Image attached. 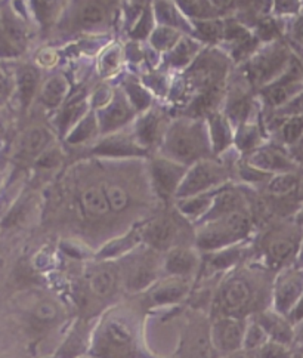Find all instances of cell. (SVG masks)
<instances>
[{
	"mask_svg": "<svg viewBox=\"0 0 303 358\" xmlns=\"http://www.w3.org/2000/svg\"><path fill=\"white\" fill-rule=\"evenodd\" d=\"M80 209L83 215L91 220L104 218V216L110 215L112 210L107 200L104 187L92 185L84 188L80 194Z\"/></svg>",
	"mask_w": 303,
	"mask_h": 358,
	"instance_id": "4dcf8cb0",
	"label": "cell"
},
{
	"mask_svg": "<svg viewBox=\"0 0 303 358\" xmlns=\"http://www.w3.org/2000/svg\"><path fill=\"white\" fill-rule=\"evenodd\" d=\"M271 9L279 17H296L302 12L303 0H269Z\"/></svg>",
	"mask_w": 303,
	"mask_h": 358,
	"instance_id": "c3c4849f",
	"label": "cell"
},
{
	"mask_svg": "<svg viewBox=\"0 0 303 358\" xmlns=\"http://www.w3.org/2000/svg\"><path fill=\"white\" fill-rule=\"evenodd\" d=\"M295 21L292 24V29H290V34H292V39L299 46H303V14L300 12L299 15L293 17Z\"/></svg>",
	"mask_w": 303,
	"mask_h": 358,
	"instance_id": "816d5d0a",
	"label": "cell"
},
{
	"mask_svg": "<svg viewBox=\"0 0 303 358\" xmlns=\"http://www.w3.org/2000/svg\"><path fill=\"white\" fill-rule=\"evenodd\" d=\"M226 73L225 55L216 52H203L198 55L186 71V87L197 95L213 91H223Z\"/></svg>",
	"mask_w": 303,
	"mask_h": 358,
	"instance_id": "30bf717a",
	"label": "cell"
},
{
	"mask_svg": "<svg viewBox=\"0 0 303 358\" xmlns=\"http://www.w3.org/2000/svg\"><path fill=\"white\" fill-rule=\"evenodd\" d=\"M5 89H6V79L5 76L0 73V96H2V94L5 92Z\"/></svg>",
	"mask_w": 303,
	"mask_h": 358,
	"instance_id": "6f0895ef",
	"label": "cell"
},
{
	"mask_svg": "<svg viewBox=\"0 0 303 358\" xmlns=\"http://www.w3.org/2000/svg\"><path fill=\"white\" fill-rule=\"evenodd\" d=\"M259 358H297L299 351L295 345H287L275 341H268L263 347L256 352Z\"/></svg>",
	"mask_w": 303,
	"mask_h": 358,
	"instance_id": "bcb514c9",
	"label": "cell"
},
{
	"mask_svg": "<svg viewBox=\"0 0 303 358\" xmlns=\"http://www.w3.org/2000/svg\"><path fill=\"white\" fill-rule=\"evenodd\" d=\"M194 280L173 275H163L144 295L149 310H161L178 306L191 296Z\"/></svg>",
	"mask_w": 303,
	"mask_h": 358,
	"instance_id": "7c38bea8",
	"label": "cell"
},
{
	"mask_svg": "<svg viewBox=\"0 0 303 358\" xmlns=\"http://www.w3.org/2000/svg\"><path fill=\"white\" fill-rule=\"evenodd\" d=\"M135 108L126 94H116L105 106L99 107L96 119L99 123L101 134H114L124 124H128L133 117Z\"/></svg>",
	"mask_w": 303,
	"mask_h": 358,
	"instance_id": "44dd1931",
	"label": "cell"
},
{
	"mask_svg": "<svg viewBox=\"0 0 303 358\" xmlns=\"http://www.w3.org/2000/svg\"><path fill=\"white\" fill-rule=\"evenodd\" d=\"M39 85V73L33 67H22L17 74V89L24 107H29Z\"/></svg>",
	"mask_w": 303,
	"mask_h": 358,
	"instance_id": "f35d334b",
	"label": "cell"
},
{
	"mask_svg": "<svg viewBox=\"0 0 303 358\" xmlns=\"http://www.w3.org/2000/svg\"><path fill=\"white\" fill-rule=\"evenodd\" d=\"M228 179L230 171L226 169V166L222 162L214 160L213 157L200 160L188 166V171L178 189V194H176V199L218 191L223 188Z\"/></svg>",
	"mask_w": 303,
	"mask_h": 358,
	"instance_id": "9c48e42d",
	"label": "cell"
},
{
	"mask_svg": "<svg viewBox=\"0 0 303 358\" xmlns=\"http://www.w3.org/2000/svg\"><path fill=\"white\" fill-rule=\"evenodd\" d=\"M31 314L39 323L47 324V323L57 322L61 315V311H59V306L54 301L37 299V302L33 303Z\"/></svg>",
	"mask_w": 303,
	"mask_h": 358,
	"instance_id": "f6af8a7d",
	"label": "cell"
},
{
	"mask_svg": "<svg viewBox=\"0 0 303 358\" xmlns=\"http://www.w3.org/2000/svg\"><path fill=\"white\" fill-rule=\"evenodd\" d=\"M175 358H221L210 336V317L201 310L189 311L182 320Z\"/></svg>",
	"mask_w": 303,
	"mask_h": 358,
	"instance_id": "8992f818",
	"label": "cell"
},
{
	"mask_svg": "<svg viewBox=\"0 0 303 358\" xmlns=\"http://www.w3.org/2000/svg\"><path fill=\"white\" fill-rule=\"evenodd\" d=\"M295 348L303 355V320L295 326Z\"/></svg>",
	"mask_w": 303,
	"mask_h": 358,
	"instance_id": "db71d44e",
	"label": "cell"
},
{
	"mask_svg": "<svg viewBox=\"0 0 303 358\" xmlns=\"http://www.w3.org/2000/svg\"><path fill=\"white\" fill-rule=\"evenodd\" d=\"M126 96L131 101V104L133 106V108H141L144 110L145 107H148V102H149V95L142 91L140 85H135V83H129L126 86Z\"/></svg>",
	"mask_w": 303,
	"mask_h": 358,
	"instance_id": "f907efd6",
	"label": "cell"
},
{
	"mask_svg": "<svg viewBox=\"0 0 303 358\" xmlns=\"http://www.w3.org/2000/svg\"><path fill=\"white\" fill-rule=\"evenodd\" d=\"M221 358H259L256 352L253 351H247V350H238L235 352H231V354H226V355H222Z\"/></svg>",
	"mask_w": 303,
	"mask_h": 358,
	"instance_id": "11a10c76",
	"label": "cell"
},
{
	"mask_svg": "<svg viewBox=\"0 0 303 358\" xmlns=\"http://www.w3.org/2000/svg\"><path fill=\"white\" fill-rule=\"evenodd\" d=\"M303 92V70L290 64V67L269 85L262 87V99L269 108L280 110Z\"/></svg>",
	"mask_w": 303,
	"mask_h": 358,
	"instance_id": "9a60e30c",
	"label": "cell"
},
{
	"mask_svg": "<svg viewBox=\"0 0 303 358\" xmlns=\"http://www.w3.org/2000/svg\"><path fill=\"white\" fill-rule=\"evenodd\" d=\"M259 286L251 270H231L223 278L214 293V305L218 314L249 318L258 313Z\"/></svg>",
	"mask_w": 303,
	"mask_h": 358,
	"instance_id": "3957f363",
	"label": "cell"
},
{
	"mask_svg": "<svg viewBox=\"0 0 303 358\" xmlns=\"http://www.w3.org/2000/svg\"><path fill=\"white\" fill-rule=\"evenodd\" d=\"M83 358H95V357H91V355H84Z\"/></svg>",
	"mask_w": 303,
	"mask_h": 358,
	"instance_id": "680465c9",
	"label": "cell"
},
{
	"mask_svg": "<svg viewBox=\"0 0 303 358\" xmlns=\"http://www.w3.org/2000/svg\"><path fill=\"white\" fill-rule=\"evenodd\" d=\"M300 187V176L296 172L271 175L267 181V191L272 197H287L295 194Z\"/></svg>",
	"mask_w": 303,
	"mask_h": 358,
	"instance_id": "d6a6232c",
	"label": "cell"
},
{
	"mask_svg": "<svg viewBox=\"0 0 303 358\" xmlns=\"http://www.w3.org/2000/svg\"><path fill=\"white\" fill-rule=\"evenodd\" d=\"M251 233L250 216L242 210L219 216L197 225L194 240L201 253H209L246 243Z\"/></svg>",
	"mask_w": 303,
	"mask_h": 358,
	"instance_id": "277c9868",
	"label": "cell"
},
{
	"mask_svg": "<svg viewBox=\"0 0 303 358\" xmlns=\"http://www.w3.org/2000/svg\"><path fill=\"white\" fill-rule=\"evenodd\" d=\"M52 134L45 127H31L21 136L18 156L24 160H37L46 150L52 147Z\"/></svg>",
	"mask_w": 303,
	"mask_h": 358,
	"instance_id": "83f0119b",
	"label": "cell"
},
{
	"mask_svg": "<svg viewBox=\"0 0 303 358\" xmlns=\"http://www.w3.org/2000/svg\"><path fill=\"white\" fill-rule=\"evenodd\" d=\"M149 171L156 194L163 200H170L176 199L188 171V166L160 155L151 162Z\"/></svg>",
	"mask_w": 303,
	"mask_h": 358,
	"instance_id": "5bb4252c",
	"label": "cell"
},
{
	"mask_svg": "<svg viewBox=\"0 0 303 358\" xmlns=\"http://www.w3.org/2000/svg\"><path fill=\"white\" fill-rule=\"evenodd\" d=\"M253 317L267 331L269 341L295 345V324L290 322L287 315L274 310L272 306H268Z\"/></svg>",
	"mask_w": 303,
	"mask_h": 358,
	"instance_id": "603a6c76",
	"label": "cell"
},
{
	"mask_svg": "<svg viewBox=\"0 0 303 358\" xmlns=\"http://www.w3.org/2000/svg\"><path fill=\"white\" fill-rule=\"evenodd\" d=\"M234 145L243 152L255 151L258 147L262 145L260 143V129L255 123L246 122L244 124L238 126L234 136Z\"/></svg>",
	"mask_w": 303,
	"mask_h": 358,
	"instance_id": "ab89813d",
	"label": "cell"
},
{
	"mask_svg": "<svg viewBox=\"0 0 303 358\" xmlns=\"http://www.w3.org/2000/svg\"><path fill=\"white\" fill-rule=\"evenodd\" d=\"M198 43L191 39H182L169 50V61L173 67H189L198 57Z\"/></svg>",
	"mask_w": 303,
	"mask_h": 358,
	"instance_id": "60d3db41",
	"label": "cell"
},
{
	"mask_svg": "<svg viewBox=\"0 0 303 358\" xmlns=\"http://www.w3.org/2000/svg\"><path fill=\"white\" fill-rule=\"evenodd\" d=\"M303 295V268L293 264L275 273L271 289V306L288 317Z\"/></svg>",
	"mask_w": 303,
	"mask_h": 358,
	"instance_id": "8fae6325",
	"label": "cell"
},
{
	"mask_svg": "<svg viewBox=\"0 0 303 358\" xmlns=\"http://www.w3.org/2000/svg\"><path fill=\"white\" fill-rule=\"evenodd\" d=\"M182 33L178 30H173L170 27H164V25H158L156 30L151 31L149 34V42L151 46L156 48L157 50H161V52H169L170 49H173L181 39H182Z\"/></svg>",
	"mask_w": 303,
	"mask_h": 358,
	"instance_id": "ee69618b",
	"label": "cell"
},
{
	"mask_svg": "<svg viewBox=\"0 0 303 358\" xmlns=\"http://www.w3.org/2000/svg\"><path fill=\"white\" fill-rule=\"evenodd\" d=\"M247 318L216 314L210 318V336L219 357L243 350Z\"/></svg>",
	"mask_w": 303,
	"mask_h": 358,
	"instance_id": "4fadbf2b",
	"label": "cell"
},
{
	"mask_svg": "<svg viewBox=\"0 0 303 358\" xmlns=\"http://www.w3.org/2000/svg\"><path fill=\"white\" fill-rule=\"evenodd\" d=\"M120 66V50L117 46L108 48L101 57V71L104 74H114Z\"/></svg>",
	"mask_w": 303,
	"mask_h": 358,
	"instance_id": "681fc988",
	"label": "cell"
},
{
	"mask_svg": "<svg viewBox=\"0 0 303 358\" xmlns=\"http://www.w3.org/2000/svg\"><path fill=\"white\" fill-rule=\"evenodd\" d=\"M201 266H203V253L197 248L181 245L163 253V275L194 280L201 273Z\"/></svg>",
	"mask_w": 303,
	"mask_h": 358,
	"instance_id": "e0dca14e",
	"label": "cell"
},
{
	"mask_svg": "<svg viewBox=\"0 0 303 358\" xmlns=\"http://www.w3.org/2000/svg\"><path fill=\"white\" fill-rule=\"evenodd\" d=\"M243 257V243L226 249L214 250L205 253L203 266L201 271H206L210 277L212 274H226L239 264V259Z\"/></svg>",
	"mask_w": 303,
	"mask_h": 358,
	"instance_id": "d4e9b609",
	"label": "cell"
},
{
	"mask_svg": "<svg viewBox=\"0 0 303 358\" xmlns=\"http://www.w3.org/2000/svg\"><path fill=\"white\" fill-rule=\"evenodd\" d=\"M68 80L62 74H55L47 79L40 91V101L46 108H58L62 106L68 95Z\"/></svg>",
	"mask_w": 303,
	"mask_h": 358,
	"instance_id": "1f68e13d",
	"label": "cell"
},
{
	"mask_svg": "<svg viewBox=\"0 0 303 358\" xmlns=\"http://www.w3.org/2000/svg\"><path fill=\"white\" fill-rule=\"evenodd\" d=\"M160 155L185 166L213 157L207 122L182 117L170 123L160 144Z\"/></svg>",
	"mask_w": 303,
	"mask_h": 358,
	"instance_id": "7a4b0ae2",
	"label": "cell"
},
{
	"mask_svg": "<svg viewBox=\"0 0 303 358\" xmlns=\"http://www.w3.org/2000/svg\"><path fill=\"white\" fill-rule=\"evenodd\" d=\"M247 164L267 175L296 172L299 168V162L293 157L292 151L281 144H262L250 152Z\"/></svg>",
	"mask_w": 303,
	"mask_h": 358,
	"instance_id": "2e32d148",
	"label": "cell"
},
{
	"mask_svg": "<svg viewBox=\"0 0 303 358\" xmlns=\"http://www.w3.org/2000/svg\"><path fill=\"white\" fill-rule=\"evenodd\" d=\"M269 341V336L267 335L265 329L258 323V320L251 315L247 318L246 334H244V343L243 348L247 351L258 352L265 343Z\"/></svg>",
	"mask_w": 303,
	"mask_h": 358,
	"instance_id": "7bdbcfd3",
	"label": "cell"
},
{
	"mask_svg": "<svg viewBox=\"0 0 303 358\" xmlns=\"http://www.w3.org/2000/svg\"><path fill=\"white\" fill-rule=\"evenodd\" d=\"M166 129L168 126L163 127L158 114L154 111H148L138 119L133 129V136L148 151L153 145L161 144Z\"/></svg>",
	"mask_w": 303,
	"mask_h": 358,
	"instance_id": "f1b7e54d",
	"label": "cell"
},
{
	"mask_svg": "<svg viewBox=\"0 0 303 358\" xmlns=\"http://www.w3.org/2000/svg\"><path fill=\"white\" fill-rule=\"evenodd\" d=\"M107 200L112 212H123L129 204V196L126 189L117 184H110L104 187Z\"/></svg>",
	"mask_w": 303,
	"mask_h": 358,
	"instance_id": "7dc6e473",
	"label": "cell"
},
{
	"mask_svg": "<svg viewBox=\"0 0 303 358\" xmlns=\"http://www.w3.org/2000/svg\"><path fill=\"white\" fill-rule=\"evenodd\" d=\"M98 134H101V129L96 119V113H87L86 116L73 127L71 132L66 138L68 144L79 145L87 143V141L91 139H95Z\"/></svg>",
	"mask_w": 303,
	"mask_h": 358,
	"instance_id": "e575fe53",
	"label": "cell"
},
{
	"mask_svg": "<svg viewBox=\"0 0 303 358\" xmlns=\"http://www.w3.org/2000/svg\"><path fill=\"white\" fill-rule=\"evenodd\" d=\"M89 104H87V99H75L73 101L70 106H67L62 113L58 116L57 124H58V129L62 134V136H67L73 127L77 124L87 113H89Z\"/></svg>",
	"mask_w": 303,
	"mask_h": 358,
	"instance_id": "836d02e7",
	"label": "cell"
},
{
	"mask_svg": "<svg viewBox=\"0 0 303 358\" xmlns=\"http://www.w3.org/2000/svg\"><path fill=\"white\" fill-rule=\"evenodd\" d=\"M153 15L160 25L178 30L179 33L194 34V24L179 9L173 0H156Z\"/></svg>",
	"mask_w": 303,
	"mask_h": 358,
	"instance_id": "4316f807",
	"label": "cell"
},
{
	"mask_svg": "<svg viewBox=\"0 0 303 358\" xmlns=\"http://www.w3.org/2000/svg\"><path fill=\"white\" fill-rule=\"evenodd\" d=\"M288 318H290V322H292L295 326L297 323H300L302 320H303V295L299 299V302L295 305V308L292 310V313L288 314Z\"/></svg>",
	"mask_w": 303,
	"mask_h": 358,
	"instance_id": "f5cc1de1",
	"label": "cell"
},
{
	"mask_svg": "<svg viewBox=\"0 0 303 358\" xmlns=\"http://www.w3.org/2000/svg\"><path fill=\"white\" fill-rule=\"evenodd\" d=\"M276 134L280 138V144L286 148H293L299 139L303 136V117L288 116L281 117L280 124L276 126Z\"/></svg>",
	"mask_w": 303,
	"mask_h": 358,
	"instance_id": "74e56055",
	"label": "cell"
},
{
	"mask_svg": "<svg viewBox=\"0 0 303 358\" xmlns=\"http://www.w3.org/2000/svg\"><path fill=\"white\" fill-rule=\"evenodd\" d=\"M142 245H144V236H142V225H141V227L132 228L131 231L112 238L108 243H105V245L101 246L94 253V259L116 262Z\"/></svg>",
	"mask_w": 303,
	"mask_h": 358,
	"instance_id": "7402d4cb",
	"label": "cell"
},
{
	"mask_svg": "<svg viewBox=\"0 0 303 358\" xmlns=\"http://www.w3.org/2000/svg\"><path fill=\"white\" fill-rule=\"evenodd\" d=\"M107 18V9L104 5L95 0V2H87L79 9L77 12V18H75V22L80 29L84 30H92L103 25Z\"/></svg>",
	"mask_w": 303,
	"mask_h": 358,
	"instance_id": "8d00e7d4",
	"label": "cell"
},
{
	"mask_svg": "<svg viewBox=\"0 0 303 358\" xmlns=\"http://www.w3.org/2000/svg\"><path fill=\"white\" fill-rule=\"evenodd\" d=\"M94 326L91 320L75 318L55 352L47 358H83L89 354Z\"/></svg>",
	"mask_w": 303,
	"mask_h": 358,
	"instance_id": "ac0fdd59",
	"label": "cell"
},
{
	"mask_svg": "<svg viewBox=\"0 0 303 358\" xmlns=\"http://www.w3.org/2000/svg\"><path fill=\"white\" fill-rule=\"evenodd\" d=\"M94 155L105 157H133L144 156L147 150L138 143L133 135H123L119 132L110 134L92 150Z\"/></svg>",
	"mask_w": 303,
	"mask_h": 358,
	"instance_id": "cb8c5ba5",
	"label": "cell"
},
{
	"mask_svg": "<svg viewBox=\"0 0 303 358\" xmlns=\"http://www.w3.org/2000/svg\"><path fill=\"white\" fill-rule=\"evenodd\" d=\"M141 315L126 305L104 311L95 322L91 357L95 358H156L145 342Z\"/></svg>",
	"mask_w": 303,
	"mask_h": 358,
	"instance_id": "6da1fadb",
	"label": "cell"
},
{
	"mask_svg": "<svg viewBox=\"0 0 303 358\" xmlns=\"http://www.w3.org/2000/svg\"><path fill=\"white\" fill-rule=\"evenodd\" d=\"M161 261L163 253L149 248L145 243L126 255L124 258L116 261L121 287L129 293H145L160 277H163Z\"/></svg>",
	"mask_w": 303,
	"mask_h": 358,
	"instance_id": "5b68a950",
	"label": "cell"
},
{
	"mask_svg": "<svg viewBox=\"0 0 303 358\" xmlns=\"http://www.w3.org/2000/svg\"><path fill=\"white\" fill-rule=\"evenodd\" d=\"M207 127L209 136L212 143L213 156H219L221 152H225L232 144L235 132L232 129L231 122L226 119L223 113H210L207 116Z\"/></svg>",
	"mask_w": 303,
	"mask_h": 358,
	"instance_id": "484cf974",
	"label": "cell"
},
{
	"mask_svg": "<svg viewBox=\"0 0 303 358\" xmlns=\"http://www.w3.org/2000/svg\"><path fill=\"white\" fill-rule=\"evenodd\" d=\"M292 62L288 48L274 41L267 48L258 50L255 55L250 57L246 64V78L249 83H253L262 89L279 79Z\"/></svg>",
	"mask_w": 303,
	"mask_h": 358,
	"instance_id": "ba28073f",
	"label": "cell"
},
{
	"mask_svg": "<svg viewBox=\"0 0 303 358\" xmlns=\"http://www.w3.org/2000/svg\"><path fill=\"white\" fill-rule=\"evenodd\" d=\"M30 10L42 29H49L59 17L61 0H30Z\"/></svg>",
	"mask_w": 303,
	"mask_h": 358,
	"instance_id": "d590c367",
	"label": "cell"
},
{
	"mask_svg": "<svg viewBox=\"0 0 303 358\" xmlns=\"http://www.w3.org/2000/svg\"><path fill=\"white\" fill-rule=\"evenodd\" d=\"M209 2H210V5L213 6L214 10L219 12V10H222V9L228 8V6L232 3V0H209Z\"/></svg>",
	"mask_w": 303,
	"mask_h": 358,
	"instance_id": "9f6ffc18",
	"label": "cell"
},
{
	"mask_svg": "<svg viewBox=\"0 0 303 358\" xmlns=\"http://www.w3.org/2000/svg\"><path fill=\"white\" fill-rule=\"evenodd\" d=\"M181 225L173 216H158L142 225L144 243L161 253L181 246Z\"/></svg>",
	"mask_w": 303,
	"mask_h": 358,
	"instance_id": "ffe728a7",
	"label": "cell"
},
{
	"mask_svg": "<svg viewBox=\"0 0 303 358\" xmlns=\"http://www.w3.org/2000/svg\"><path fill=\"white\" fill-rule=\"evenodd\" d=\"M265 241V266L276 273L296 264L303 245V227L295 220L274 229Z\"/></svg>",
	"mask_w": 303,
	"mask_h": 358,
	"instance_id": "52a82bcc",
	"label": "cell"
},
{
	"mask_svg": "<svg viewBox=\"0 0 303 358\" xmlns=\"http://www.w3.org/2000/svg\"><path fill=\"white\" fill-rule=\"evenodd\" d=\"M84 280L89 292L98 299H108L114 295L119 286H121L117 262L98 261L87 266Z\"/></svg>",
	"mask_w": 303,
	"mask_h": 358,
	"instance_id": "d6986e66",
	"label": "cell"
},
{
	"mask_svg": "<svg viewBox=\"0 0 303 358\" xmlns=\"http://www.w3.org/2000/svg\"><path fill=\"white\" fill-rule=\"evenodd\" d=\"M214 194L216 191H212V193H205V194H197L191 197H184V199H176V210L182 216L184 220L191 224H200L205 220V216L209 213Z\"/></svg>",
	"mask_w": 303,
	"mask_h": 358,
	"instance_id": "f546056e",
	"label": "cell"
},
{
	"mask_svg": "<svg viewBox=\"0 0 303 358\" xmlns=\"http://www.w3.org/2000/svg\"><path fill=\"white\" fill-rule=\"evenodd\" d=\"M184 14L191 21H201L216 18V10L213 9L209 0H173Z\"/></svg>",
	"mask_w": 303,
	"mask_h": 358,
	"instance_id": "b9f144b4",
	"label": "cell"
}]
</instances>
